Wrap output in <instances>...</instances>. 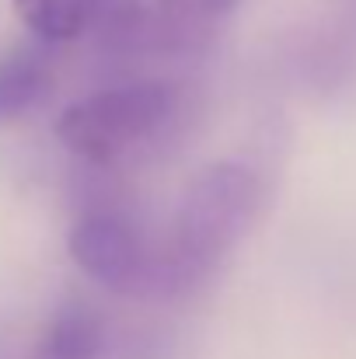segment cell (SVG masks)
<instances>
[{"label": "cell", "mask_w": 356, "mask_h": 359, "mask_svg": "<svg viewBox=\"0 0 356 359\" xmlns=\"http://www.w3.org/2000/svg\"><path fill=\"white\" fill-rule=\"evenodd\" d=\"M258 175L248 164L217 161L182 192L171 231L157 248L161 297L206 279L244 238L258 213Z\"/></svg>", "instance_id": "1"}, {"label": "cell", "mask_w": 356, "mask_h": 359, "mask_svg": "<svg viewBox=\"0 0 356 359\" xmlns=\"http://www.w3.org/2000/svg\"><path fill=\"white\" fill-rule=\"evenodd\" d=\"M178 109L168 81H129L70 102L56 119V140L88 164H112L157 136Z\"/></svg>", "instance_id": "2"}, {"label": "cell", "mask_w": 356, "mask_h": 359, "mask_svg": "<svg viewBox=\"0 0 356 359\" xmlns=\"http://www.w3.org/2000/svg\"><path fill=\"white\" fill-rule=\"evenodd\" d=\"M67 251L74 265L95 279L98 286L122 297H161V269L157 251H150L140 231L112 210L84 213L67 238Z\"/></svg>", "instance_id": "3"}, {"label": "cell", "mask_w": 356, "mask_h": 359, "mask_svg": "<svg viewBox=\"0 0 356 359\" xmlns=\"http://www.w3.org/2000/svg\"><path fill=\"white\" fill-rule=\"evenodd\" d=\"M109 349L105 321L95 307L67 304L42 328L32 359H102Z\"/></svg>", "instance_id": "4"}, {"label": "cell", "mask_w": 356, "mask_h": 359, "mask_svg": "<svg viewBox=\"0 0 356 359\" xmlns=\"http://www.w3.org/2000/svg\"><path fill=\"white\" fill-rule=\"evenodd\" d=\"M53 67L28 49L0 56V126L35 112L53 91Z\"/></svg>", "instance_id": "5"}, {"label": "cell", "mask_w": 356, "mask_h": 359, "mask_svg": "<svg viewBox=\"0 0 356 359\" xmlns=\"http://www.w3.org/2000/svg\"><path fill=\"white\" fill-rule=\"evenodd\" d=\"M18 21L46 42L81 39L116 0H11Z\"/></svg>", "instance_id": "6"}, {"label": "cell", "mask_w": 356, "mask_h": 359, "mask_svg": "<svg viewBox=\"0 0 356 359\" xmlns=\"http://www.w3.org/2000/svg\"><path fill=\"white\" fill-rule=\"evenodd\" d=\"M161 4L182 18H224L237 11L241 0H161Z\"/></svg>", "instance_id": "7"}]
</instances>
